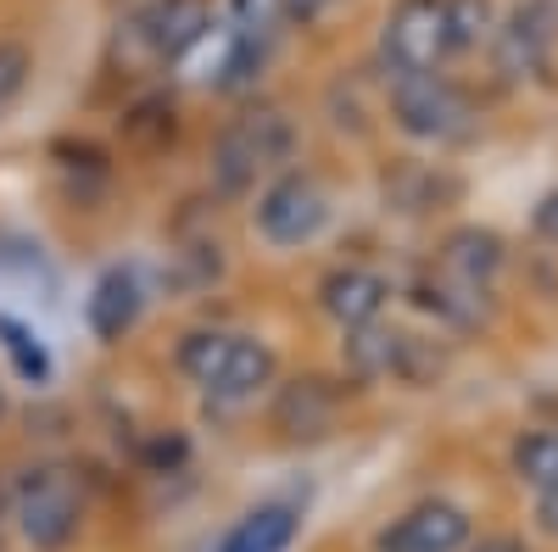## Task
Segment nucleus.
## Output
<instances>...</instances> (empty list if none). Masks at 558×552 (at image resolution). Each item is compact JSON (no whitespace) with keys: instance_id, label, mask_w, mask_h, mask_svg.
I'll return each mask as SVG.
<instances>
[{"instance_id":"obj_1","label":"nucleus","mask_w":558,"mask_h":552,"mask_svg":"<svg viewBox=\"0 0 558 552\" xmlns=\"http://www.w3.org/2000/svg\"><path fill=\"white\" fill-rule=\"evenodd\" d=\"M173 363L218 407H246L263 391H274V380H279L274 346L257 335H235V330H191L179 341Z\"/></svg>"},{"instance_id":"obj_2","label":"nucleus","mask_w":558,"mask_h":552,"mask_svg":"<svg viewBox=\"0 0 558 552\" xmlns=\"http://www.w3.org/2000/svg\"><path fill=\"white\" fill-rule=\"evenodd\" d=\"M296 157V123L274 107H252L235 123L218 128L213 140V184L223 196H252L257 184L286 173Z\"/></svg>"},{"instance_id":"obj_3","label":"nucleus","mask_w":558,"mask_h":552,"mask_svg":"<svg viewBox=\"0 0 558 552\" xmlns=\"http://www.w3.org/2000/svg\"><path fill=\"white\" fill-rule=\"evenodd\" d=\"M12 519L34 552H68L84 530V486L68 464H28L12 486Z\"/></svg>"},{"instance_id":"obj_4","label":"nucleus","mask_w":558,"mask_h":552,"mask_svg":"<svg viewBox=\"0 0 558 552\" xmlns=\"http://www.w3.org/2000/svg\"><path fill=\"white\" fill-rule=\"evenodd\" d=\"M252 223H257V235L279 252L313 246L324 229H330V191H324L307 168H286L257 191Z\"/></svg>"},{"instance_id":"obj_5","label":"nucleus","mask_w":558,"mask_h":552,"mask_svg":"<svg viewBox=\"0 0 558 552\" xmlns=\"http://www.w3.org/2000/svg\"><path fill=\"white\" fill-rule=\"evenodd\" d=\"M391 123L397 134H408L413 146H452L470 134L475 112L463 101V89L441 73H402L391 78Z\"/></svg>"},{"instance_id":"obj_6","label":"nucleus","mask_w":558,"mask_h":552,"mask_svg":"<svg viewBox=\"0 0 558 552\" xmlns=\"http://www.w3.org/2000/svg\"><path fill=\"white\" fill-rule=\"evenodd\" d=\"M452 51V23H447V0H397L386 28H380V62L391 78L402 73H441Z\"/></svg>"},{"instance_id":"obj_7","label":"nucleus","mask_w":558,"mask_h":552,"mask_svg":"<svg viewBox=\"0 0 558 552\" xmlns=\"http://www.w3.org/2000/svg\"><path fill=\"white\" fill-rule=\"evenodd\" d=\"M347 368L357 380H408V385H430L441 375V357L408 335V330H386V324H363L347 330Z\"/></svg>"},{"instance_id":"obj_8","label":"nucleus","mask_w":558,"mask_h":552,"mask_svg":"<svg viewBox=\"0 0 558 552\" xmlns=\"http://www.w3.org/2000/svg\"><path fill=\"white\" fill-rule=\"evenodd\" d=\"M558 51V0H520L492 28V57L502 78H542Z\"/></svg>"},{"instance_id":"obj_9","label":"nucleus","mask_w":558,"mask_h":552,"mask_svg":"<svg viewBox=\"0 0 558 552\" xmlns=\"http://www.w3.org/2000/svg\"><path fill=\"white\" fill-rule=\"evenodd\" d=\"M463 547H470V514L447 496L413 502L375 541V552H463Z\"/></svg>"},{"instance_id":"obj_10","label":"nucleus","mask_w":558,"mask_h":552,"mask_svg":"<svg viewBox=\"0 0 558 552\" xmlns=\"http://www.w3.org/2000/svg\"><path fill=\"white\" fill-rule=\"evenodd\" d=\"M140 312H146V280H140V268L129 262H112L96 273V285H89L84 296V324L96 341H123L134 324H140Z\"/></svg>"},{"instance_id":"obj_11","label":"nucleus","mask_w":558,"mask_h":552,"mask_svg":"<svg viewBox=\"0 0 558 552\" xmlns=\"http://www.w3.org/2000/svg\"><path fill=\"white\" fill-rule=\"evenodd\" d=\"M129 28H134L140 45H146L151 62H179V57H191L196 45L207 39L213 17H207L202 0H151Z\"/></svg>"},{"instance_id":"obj_12","label":"nucleus","mask_w":558,"mask_h":552,"mask_svg":"<svg viewBox=\"0 0 558 552\" xmlns=\"http://www.w3.org/2000/svg\"><path fill=\"white\" fill-rule=\"evenodd\" d=\"M318 307L330 324L341 330H363V324H380L386 307H391V280L375 268H330L324 273V285H318Z\"/></svg>"},{"instance_id":"obj_13","label":"nucleus","mask_w":558,"mask_h":552,"mask_svg":"<svg viewBox=\"0 0 558 552\" xmlns=\"http://www.w3.org/2000/svg\"><path fill=\"white\" fill-rule=\"evenodd\" d=\"M436 262H441L447 280H458V285H475V291H492V280H497L502 262H508V246H502L497 229L463 223V229H452V235L441 241Z\"/></svg>"},{"instance_id":"obj_14","label":"nucleus","mask_w":558,"mask_h":552,"mask_svg":"<svg viewBox=\"0 0 558 552\" xmlns=\"http://www.w3.org/2000/svg\"><path fill=\"white\" fill-rule=\"evenodd\" d=\"M336 413H341V396L324 380H291L274 402V430L286 441H318L336 430Z\"/></svg>"},{"instance_id":"obj_15","label":"nucleus","mask_w":558,"mask_h":552,"mask_svg":"<svg viewBox=\"0 0 558 552\" xmlns=\"http://www.w3.org/2000/svg\"><path fill=\"white\" fill-rule=\"evenodd\" d=\"M296 530H302V514L291 502H257L218 536L213 552H291Z\"/></svg>"},{"instance_id":"obj_16","label":"nucleus","mask_w":558,"mask_h":552,"mask_svg":"<svg viewBox=\"0 0 558 552\" xmlns=\"http://www.w3.org/2000/svg\"><path fill=\"white\" fill-rule=\"evenodd\" d=\"M508 464H514V480L531 486L536 496L558 486V430H525L508 452Z\"/></svg>"},{"instance_id":"obj_17","label":"nucleus","mask_w":558,"mask_h":552,"mask_svg":"<svg viewBox=\"0 0 558 552\" xmlns=\"http://www.w3.org/2000/svg\"><path fill=\"white\" fill-rule=\"evenodd\" d=\"M0 352L12 357V368L23 380H34V385L51 380V352H45L39 335L23 324V318H12V312H0Z\"/></svg>"},{"instance_id":"obj_18","label":"nucleus","mask_w":558,"mask_h":552,"mask_svg":"<svg viewBox=\"0 0 558 552\" xmlns=\"http://www.w3.org/2000/svg\"><path fill=\"white\" fill-rule=\"evenodd\" d=\"M447 23H452V51H475L497 28L492 0H447Z\"/></svg>"},{"instance_id":"obj_19","label":"nucleus","mask_w":558,"mask_h":552,"mask_svg":"<svg viewBox=\"0 0 558 552\" xmlns=\"http://www.w3.org/2000/svg\"><path fill=\"white\" fill-rule=\"evenodd\" d=\"M28 73H34V57H28V45L17 39H0V112H7L23 89H28Z\"/></svg>"},{"instance_id":"obj_20","label":"nucleus","mask_w":558,"mask_h":552,"mask_svg":"<svg viewBox=\"0 0 558 552\" xmlns=\"http://www.w3.org/2000/svg\"><path fill=\"white\" fill-rule=\"evenodd\" d=\"M531 229H536L547 246H558V191H547V196L531 207Z\"/></svg>"},{"instance_id":"obj_21","label":"nucleus","mask_w":558,"mask_h":552,"mask_svg":"<svg viewBox=\"0 0 558 552\" xmlns=\"http://www.w3.org/2000/svg\"><path fill=\"white\" fill-rule=\"evenodd\" d=\"M536 525H542V530H547V536L558 541V486L536 496Z\"/></svg>"},{"instance_id":"obj_22","label":"nucleus","mask_w":558,"mask_h":552,"mask_svg":"<svg viewBox=\"0 0 558 552\" xmlns=\"http://www.w3.org/2000/svg\"><path fill=\"white\" fill-rule=\"evenodd\" d=\"M336 0H286V17H296V23H313V17H324Z\"/></svg>"},{"instance_id":"obj_23","label":"nucleus","mask_w":558,"mask_h":552,"mask_svg":"<svg viewBox=\"0 0 558 552\" xmlns=\"http://www.w3.org/2000/svg\"><path fill=\"white\" fill-rule=\"evenodd\" d=\"M463 552H531L520 536H481L475 547H463Z\"/></svg>"},{"instance_id":"obj_24","label":"nucleus","mask_w":558,"mask_h":552,"mask_svg":"<svg viewBox=\"0 0 558 552\" xmlns=\"http://www.w3.org/2000/svg\"><path fill=\"white\" fill-rule=\"evenodd\" d=\"M7 413H12V402H7V385H0V425H7Z\"/></svg>"},{"instance_id":"obj_25","label":"nucleus","mask_w":558,"mask_h":552,"mask_svg":"<svg viewBox=\"0 0 558 552\" xmlns=\"http://www.w3.org/2000/svg\"><path fill=\"white\" fill-rule=\"evenodd\" d=\"M0 552H7V547H0Z\"/></svg>"}]
</instances>
